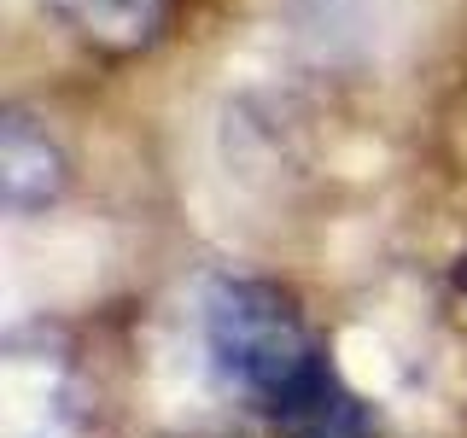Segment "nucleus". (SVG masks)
<instances>
[{
    "mask_svg": "<svg viewBox=\"0 0 467 438\" xmlns=\"http://www.w3.org/2000/svg\"><path fill=\"white\" fill-rule=\"evenodd\" d=\"M275 433L281 438H374V421H368V403L339 380V369H321L310 386L298 391L286 409H275Z\"/></svg>",
    "mask_w": 467,
    "mask_h": 438,
    "instance_id": "39448f33",
    "label": "nucleus"
},
{
    "mask_svg": "<svg viewBox=\"0 0 467 438\" xmlns=\"http://www.w3.org/2000/svg\"><path fill=\"white\" fill-rule=\"evenodd\" d=\"M204 328V357H211L216 380L240 391L252 409L275 415L298 398L310 380L327 369V350L316 345L310 321H304L298 298L281 292L275 281H252V275H216L199 304Z\"/></svg>",
    "mask_w": 467,
    "mask_h": 438,
    "instance_id": "f257e3e1",
    "label": "nucleus"
},
{
    "mask_svg": "<svg viewBox=\"0 0 467 438\" xmlns=\"http://www.w3.org/2000/svg\"><path fill=\"white\" fill-rule=\"evenodd\" d=\"M65 187L70 152L58 146V135L24 106H6L0 111V204L12 216H36L65 199Z\"/></svg>",
    "mask_w": 467,
    "mask_h": 438,
    "instance_id": "f03ea898",
    "label": "nucleus"
},
{
    "mask_svg": "<svg viewBox=\"0 0 467 438\" xmlns=\"http://www.w3.org/2000/svg\"><path fill=\"white\" fill-rule=\"evenodd\" d=\"M77 433V391L58 362L12 350L6 357V438H70Z\"/></svg>",
    "mask_w": 467,
    "mask_h": 438,
    "instance_id": "7ed1b4c3",
    "label": "nucleus"
},
{
    "mask_svg": "<svg viewBox=\"0 0 467 438\" xmlns=\"http://www.w3.org/2000/svg\"><path fill=\"white\" fill-rule=\"evenodd\" d=\"M286 12L298 24V36L316 41L321 53H333V47L362 36V0H286Z\"/></svg>",
    "mask_w": 467,
    "mask_h": 438,
    "instance_id": "423d86ee",
    "label": "nucleus"
},
{
    "mask_svg": "<svg viewBox=\"0 0 467 438\" xmlns=\"http://www.w3.org/2000/svg\"><path fill=\"white\" fill-rule=\"evenodd\" d=\"M175 0H53V18L106 58H135L146 53L170 24Z\"/></svg>",
    "mask_w": 467,
    "mask_h": 438,
    "instance_id": "20e7f679",
    "label": "nucleus"
}]
</instances>
